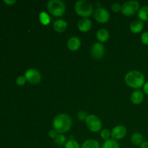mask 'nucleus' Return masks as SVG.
Instances as JSON below:
<instances>
[{"mask_svg": "<svg viewBox=\"0 0 148 148\" xmlns=\"http://www.w3.org/2000/svg\"><path fill=\"white\" fill-rule=\"evenodd\" d=\"M72 124L71 117L66 114L56 115L53 119V127L58 133H66L70 130Z\"/></svg>", "mask_w": 148, "mask_h": 148, "instance_id": "nucleus-1", "label": "nucleus"}, {"mask_svg": "<svg viewBox=\"0 0 148 148\" xmlns=\"http://www.w3.org/2000/svg\"><path fill=\"white\" fill-rule=\"evenodd\" d=\"M126 84L129 87L134 89L142 88L145 85V77L142 72L137 70L129 72L124 77Z\"/></svg>", "mask_w": 148, "mask_h": 148, "instance_id": "nucleus-2", "label": "nucleus"}, {"mask_svg": "<svg viewBox=\"0 0 148 148\" xmlns=\"http://www.w3.org/2000/svg\"><path fill=\"white\" fill-rule=\"evenodd\" d=\"M75 10L78 15L88 18L93 12V7L90 1L86 0H79L75 3Z\"/></svg>", "mask_w": 148, "mask_h": 148, "instance_id": "nucleus-3", "label": "nucleus"}, {"mask_svg": "<svg viewBox=\"0 0 148 148\" xmlns=\"http://www.w3.org/2000/svg\"><path fill=\"white\" fill-rule=\"evenodd\" d=\"M47 9L49 12L55 17H62L66 11L64 3L60 0H51L47 4Z\"/></svg>", "mask_w": 148, "mask_h": 148, "instance_id": "nucleus-4", "label": "nucleus"}, {"mask_svg": "<svg viewBox=\"0 0 148 148\" xmlns=\"http://www.w3.org/2000/svg\"><path fill=\"white\" fill-rule=\"evenodd\" d=\"M140 4L137 1H128L121 6V12L125 16H132L139 12Z\"/></svg>", "mask_w": 148, "mask_h": 148, "instance_id": "nucleus-5", "label": "nucleus"}, {"mask_svg": "<svg viewBox=\"0 0 148 148\" xmlns=\"http://www.w3.org/2000/svg\"><path fill=\"white\" fill-rule=\"evenodd\" d=\"M85 124H86L88 130L93 132H98L102 127V122H101V119L94 114L88 115L85 120Z\"/></svg>", "mask_w": 148, "mask_h": 148, "instance_id": "nucleus-6", "label": "nucleus"}, {"mask_svg": "<svg viewBox=\"0 0 148 148\" xmlns=\"http://www.w3.org/2000/svg\"><path fill=\"white\" fill-rule=\"evenodd\" d=\"M94 17L98 23L104 24L109 20L110 14L106 9L103 7H98L94 12Z\"/></svg>", "mask_w": 148, "mask_h": 148, "instance_id": "nucleus-7", "label": "nucleus"}, {"mask_svg": "<svg viewBox=\"0 0 148 148\" xmlns=\"http://www.w3.org/2000/svg\"><path fill=\"white\" fill-rule=\"evenodd\" d=\"M27 81L31 84H38L41 81V75L40 72L35 69H29L25 73Z\"/></svg>", "mask_w": 148, "mask_h": 148, "instance_id": "nucleus-8", "label": "nucleus"}, {"mask_svg": "<svg viewBox=\"0 0 148 148\" xmlns=\"http://www.w3.org/2000/svg\"><path fill=\"white\" fill-rule=\"evenodd\" d=\"M127 128L123 125L116 126L111 132V137L115 140H119L124 138L125 136L127 135Z\"/></svg>", "mask_w": 148, "mask_h": 148, "instance_id": "nucleus-9", "label": "nucleus"}, {"mask_svg": "<svg viewBox=\"0 0 148 148\" xmlns=\"http://www.w3.org/2000/svg\"><path fill=\"white\" fill-rule=\"evenodd\" d=\"M105 48L101 43H96L91 49V55L95 59H101L104 56Z\"/></svg>", "mask_w": 148, "mask_h": 148, "instance_id": "nucleus-10", "label": "nucleus"}, {"mask_svg": "<svg viewBox=\"0 0 148 148\" xmlns=\"http://www.w3.org/2000/svg\"><path fill=\"white\" fill-rule=\"evenodd\" d=\"M77 27L80 31L85 33V32H88L90 30L91 27H92V23L89 18L83 17L79 20L77 23Z\"/></svg>", "mask_w": 148, "mask_h": 148, "instance_id": "nucleus-11", "label": "nucleus"}, {"mask_svg": "<svg viewBox=\"0 0 148 148\" xmlns=\"http://www.w3.org/2000/svg\"><path fill=\"white\" fill-rule=\"evenodd\" d=\"M81 46V41L79 38L72 37L68 40L67 47L72 51H76L79 49Z\"/></svg>", "mask_w": 148, "mask_h": 148, "instance_id": "nucleus-12", "label": "nucleus"}, {"mask_svg": "<svg viewBox=\"0 0 148 148\" xmlns=\"http://www.w3.org/2000/svg\"><path fill=\"white\" fill-rule=\"evenodd\" d=\"M53 29L58 33H63L67 28V23L63 20H57L54 22L53 25Z\"/></svg>", "mask_w": 148, "mask_h": 148, "instance_id": "nucleus-13", "label": "nucleus"}, {"mask_svg": "<svg viewBox=\"0 0 148 148\" xmlns=\"http://www.w3.org/2000/svg\"><path fill=\"white\" fill-rule=\"evenodd\" d=\"M144 99V95L141 90H135L132 92L131 95V101L135 105L140 104Z\"/></svg>", "mask_w": 148, "mask_h": 148, "instance_id": "nucleus-14", "label": "nucleus"}, {"mask_svg": "<svg viewBox=\"0 0 148 148\" xmlns=\"http://www.w3.org/2000/svg\"><path fill=\"white\" fill-rule=\"evenodd\" d=\"M144 27V23L141 20H135L131 23L130 26V29L132 33H139L143 30Z\"/></svg>", "mask_w": 148, "mask_h": 148, "instance_id": "nucleus-15", "label": "nucleus"}, {"mask_svg": "<svg viewBox=\"0 0 148 148\" xmlns=\"http://www.w3.org/2000/svg\"><path fill=\"white\" fill-rule=\"evenodd\" d=\"M109 32L106 30V29L101 28L97 32L96 34V38L101 43H104V42H106L107 40L109 38Z\"/></svg>", "mask_w": 148, "mask_h": 148, "instance_id": "nucleus-16", "label": "nucleus"}, {"mask_svg": "<svg viewBox=\"0 0 148 148\" xmlns=\"http://www.w3.org/2000/svg\"><path fill=\"white\" fill-rule=\"evenodd\" d=\"M131 142L134 145L140 146L144 143V137H143V135L141 133L135 132L132 135Z\"/></svg>", "mask_w": 148, "mask_h": 148, "instance_id": "nucleus-17", "label": "nucleus"}, {"mask_svg": "<svg viewBox=\"0 0 148 148\" xmlns=\"http://www.w3.org/2000/svg\"><path fill=\"white\" fill-rule=\"evenodd\" d=\"M81 148H101L99 143L95 140H87L82 143Z\"/></svg>", "mask_w": 148, "mask_h": 148, "instance_id": "nucleus-18", "label": "nucleus"}, {"mask_svg": "<svg viewBox=\"0 0 148 148\" xmlns=\"http://www.w3.org/2000/svg\"><path fill=\"white\" fill-rule=\"evenodd\" d=\"M138 17L141 21H148V6H144L138 12Z\"/></svg>", "mask_w": 148, "mask_h": 148, "instance_id": "nucleus-19", "label": "nucleus"}, {"mask_svg": "<svg viewBox=\"0 0 148 148\" xmlns=\"http://www.w3.org/2000/svg\"><path fill=\"white\" fill-rule=\"evenodd\" d=\"M101 148H120L119 145L117 143L116 140L114 139H109L108 140H106L103 144Z\"/></svg>", "mask_w": 148, "mask_h": 148, "instance_id": "nucleus-20", "label": "nucleus"}, {"mask_svg": "<svg viewBox=\"0 0 148 148\" xmlns=\"http://www.w3.org/2000/svg\"><path fill=\"white\" fill-rule=\"evenodd\" d=\"M39 19H40V23L44 25H47L50 23V17H49V14L45 12H42L39 14Z\"/></svg>", "mask_w": 148, "mask_h": 148, "instance_id": "nucleus-21", "label": "nucleus"}, {"mask_svg": "<svg viewBox=\"0 0 148 148\" xmlns=\"http://www.w3.org/2000/svg\"><path fill=\"white\" fill-rule=\"evenodd\" d=\"M54 142L58 146L61 147V146L65 145L66 144V137L64 135H63L62 134H59V135L54 139Z\"/></svg>", "mask_w": 148, "mask_h": 148, "instance_id": "nucleus-22", "label": "nucleus"}, {"mask_svg": "<svg viewBox=\"0 0 148 148\" xmlns=\"http://www.w3.org/2000/svg\"><path fill=\"white\" fill-rule=\"evenodd\" d=\"M65 148H81L79 147V145L76 140H69L64 145Z\"/></svg>", "mask_w": 148, "mask_h": 148, "instance_id": "nucleus-23", "label": "nucleus"}, {"mask_svg": "<svg viewBox=\"0 0 148 148\" xmlns=\"http://www.w3.org/2000/svg\"><path fill=\"white\" fill-rule=\"evenodd\" d=\"M101 137L103 140H108L110 139V137H111V132L109 131L107 129H104L101 131Z\"/></svg>", "mask_w": 148, "mask_h": 148, "instance_id": "nucleus-24", "label": "nucleus"}, {"mask_svg": "<svg viewBox=\"0 0 148 148\" xmlns=\"http://www.w3.org/2000/svg\"><path fill=\"white\" fill-rule=\"evenodd\" d=\"M26 82H27V79H26L25 76H19L16 79V83H17V85H20V86L24 85Z\"/></svg>", "mask_w": 148, "mask_h": 148, "instance_id": "nucleus-25", "label": "nucleus"}, {"mask_svg": "<svg viewBox=\"0 0 148 148\" xmlns=\"http://www.w3.org/2000/svg\"><path fill=\"white\" fill-rule=\"evenodd\" d=\"M88 116L87 115L86 113L84 112V111H79V112L77 114V118L79 121H85V120H86L87 117Z\"/></svg>", "mask_w": 148, "mask_h": 148, "instance_id": "nucleus-26", "label": "nucleus"}, {"mask_svg": "<svg viewBox=\"0 0 148 148\" xmlns=\"http://www.w3.org/2000/svg\"><path fill=\"white\" fill-rule=\"evenodd\" d=\"M141 40L144 44L148 45V31L144 32L141 36Z\"/></svg>", "mask_w": 148, "mask_h": 148, "instance_id": "nucleus-27", "label": "nucleus"}, {"mask_svg": "<svg viewBox=\"0 0 148 148\" xmlns=\"http://www.w3.org/2000/svg\"><path fill=\"white\" fill-rule=\"evenodd\" d=\"M111 10L114 12H119L121 10V6L118 3H115V4H113L112 6H111Z\"/></svg>", "mask_w": 148, "mask_h": 148, "instance_id": "nucleus-28", "label": "nucleus"}, {"mask_svg": "<svg viewBox=\"0 0 148 148\" xmlns=\"http://www.w3.org/2000/svg\"><path fill=\"white\" fill-rule=\"evenodd\" d=\"M58 135H59V134H58L57 131H56L54 129H53V130H51L49 132V137H50V138L53 139V140H54V139L56 138Z\"/></svg>", "mask_w": 148, "mask_h": 148, "instance_id": "nucleus-29", "label": "nucleus"}, {"mask_svg": "<svg viewBox=\"0 0 148 148\" xmlns=\"http://www.w3.org/2000/svg\"><path fill=\"white\" fill-rule=\"evenodd\" d=\"M4 2L8 5H12V4H15L16 1L15 0H4Z\"/></svg>", "mask_w": 148, "mask_h": 148, "instance_id": "nucleus-30", "label": "nucleus"}, {"mask_svg": "<svg viewBox=\"0 0 148 148\" xmlns=\"http://www.w3.org/2000/svg\"><path fill=\"white\" fill-rule=\"evenodd\" d=\"M143 90H144L145 93L148 95V81L143 85Z\"/></svg>", "mask_w": 148, "mask_h": 148, "instance_id": "nucleus-31", "label": "nucleus"}, {"mask_svg": "<svg viewBox=\"0 0 148 148\" xmlns=\"http://www.w3.org/2000/svg\"><path fill=\"white\" fill-rule=\"evenodd\" d=\"M140 148H148V142H144V143L140 145Z\"/></svg>", "mask_w": 148, "mask_h": 148, "instance_id": "nucleus-32", "label": "nucleus"}]
</instances>
